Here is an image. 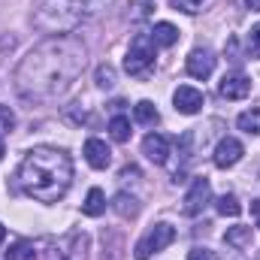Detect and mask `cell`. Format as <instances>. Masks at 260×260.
<instances>
[{"label": "cell", "instance_id": "cell-1", "mask_svg": "<svg viewBox=\"0 0 260 260\" xmlns=\"http://www.w3.org/2000/svg\"><path fill=\"white\" fill-rule=\"evenodd\" d=\"M85 61L88 52L76 37H52L34 46L15 67V91L34 103L55 100L82 76Z\"/></svg>", "mask_w": 260, "mask_h": 260}, {"label": "cell", "instance_id": "cell-2", "mask_svg": "<svg viewBox=\"0 0 260 260\" xmlns=\"http://www.w3.org/2000/svg\"><path fill=\"white\" fill-rule=\"evenodd\" d=\"M18 185L21 191L40 203H58L73 185V160L64 148L55 145H40L27 151L18 170Z\"/></svg>", "mask_w": 260, "mask_h": 260}, {"label": "cell", "instance_id": "cell-3", "mask_svg": "<svg viewBox=\"0 0 260 260\" xmlns=\"http://www.w3.org/2000/svg\"><path fill=\"white\" fill-rule=\"evenodd\" d=\"M85 12L79 9L76 0H40L34 9V27L52 37H67L70 30L79 27Z\"/></svg>", "mask_w": 260, "mask_h": 260}, {"label": "cell", "instance_id": "cell-4", "mask_svg": "<svg viewBox=\"0 0 260 260\" xmlns=\"http://www.w3.org/2000/svg\"><path fill=\"white\" fill-rule=\"evenodd\" d=\"M124 70L136 79H145L151 76L154 70V40L148 34H139L127 49V58H124Z\"/></svg>", "mask_w": 260, "mask_h": 260}, {"label": "cell", "instance_id": "cell-5", "mask_svg": "<svg viewBox=\"0 0 260 260\" xmlns=\"http://www.w3.org/2000/svg\"><path fill=\"white\" fill-rule=\"evenodd\" d=\"M176 239V230L170 227V224H154V230H148L139 242H136V248H133V257L136 260H148L151 254H157V251H164L170 242Z\"/></svg>", "mask_w": 260, "mask_h": 260}, {"label": "cell", "instance_id": "cell-6", "mask_svg": "<svg viewBox=\"0 0 260 260\" xmlns=\"http://www.w3.org/2000/svg\"><path fill=\"white\" fill-rule=\"evenodd\" d=\"M242 154H245L242 142H239V139H233V136H224V139L215 145L212 160H215V167H218V170H230V167H236V164L242 160Z\"/></svg>", "mask_w": 260, "mask_h": 260}, {"label": "cell", "instance_id": "cell-7", "mask_svg": "<svg viewBox=\"0 0 260 260\" xmlns=\"http://www.w3.org/2000/svg\"><path fill=\"white\" fill-rule=\"evenodd\" d=\"M209 200H212V185H209V179H194V185H191V191L185 194V215H200L206 206H209Z\"/></svg>", "mask_w": 260, "mask_h": 260}, {"label": "cell", "instance_id": "cell-8", "mask_svg": "<svg viewBox=\"0 0 260 260\" xmlns=\"http://www.w3.org/2000/svg\"><path fill=\"white\" fill-rule=\"evenodd\" d=\"M173 103H176V112L182 115H197L203 109V91L194 85H179L176 94H173Z\"/></svg>", "mask_w": 260, "mask_h": 260}, {"label": "cell", "instance_id": "cell-9", "mask_svg": "<svg viewBox=\"0 0 260 260\" xmlns=\"http://www.w3.org/2000/svg\"><path fill=\"white\" fill-rule=\"evenodd\" d=\"M218 91H221V97H227V100H242V97L251 94V79H248L245 73H227V76L221 79Z\"/></svg>", "mask_w": 260, "mask_h": 260}, {"label": "cell", "instance_id": "cell-10", "mask_svg": "<svg viewBox=\"0 0 260 260\" xmlns=\"http://www.w3.org/2000/svg\"><path fill=\"white\" fill-rule=\"evenodd\" d=\"M88 257V236L85 233H73L58 245L55 260H85Z\"/></svg>", "mask_w": 260, "mask_h": 260}, {"label": "cell", "instance_id": "cell-11", "mask_svg": "<svg viewBox=\"0 0 260 260\" xmlns=\"http://www.w3.org/2000/svg\"><path fill=\"white\" fill-rule=\"evenodd\" d=\"M142 154L151 160V164H167V157H170V139L164 136V133H148L145 139H142Z\"/></svg>", "mask_w": 260, "mask_h": 260}, {"label": "cell", "instance_id": "cell-12", "mask_svg": "<svg viewBox=\"0 0 260 260\" xmlns=\"http://www.w3.org/2000/svg\"><path fill=\"white\" fill-rule=\"evenodd\" d=\"M188 76H194V79H209L212 76V70H215V55L209 52V49H194L191 55H188Z\"/></svg>", "mask_w": 260, "mask_h": 260}, {"label": "cell", "instance_id": "cell-13", "mask_svg": "<svg viewBox=\"0 0 260 260\" xmlns=\"http://www.w3.org/2000/svg\"><path fill=\"white\" fill-rule=\"evenodd\" d=\"M85 160L94 167V170H106L112 164V151L103 139H88L85 142Z\"/></svg>", "mask_w": 260, "mask_h": 260}, {"label": "cell", "instance_id": "cell-14", "mask_svg": "<svg viewBox=\"0 0 260 260\" xmlns=\"http://www.w3.org/2000/svg\"><path fill=\"white\" fill-rule=\"evenodd\" d=\"M151 40H154V46L170 49V46H176V43H179V27H176V24H170V21H157V24H154V30H151Z\"/></svg>", "mask_w": 260, "mask_h": 260}, {"label": "cell", "instance_id": "cell-15", "mask_svg": "<svg viewBox=\"0 0 260 260\" xmlns=\"http://www.w3.org/2000/svg\"><path fill=\"white\" fill-rule=\"evenodd\" d=\"M82 212H85L88 218H100V215L106 212V194H103L100 188H91L88 197H85V203H82Z\"/></svg>", "mask_w": 260, "mask_h": 260}, {"label": "cell", "instance_id": "cell-16", "mask_svg": "<svg viewBox=\"0 0 260 260\" xmlns=\"http://www.w3.org/2000/svg\"><path fill=\"white\" fill-rule=\"evenodd\" d=\"M133 115H136L139 124H157V106L151 100H139L133 106Z\"/></svg>", "mask_w": 260, "mask_h": 260}, {"label": "cell", "instance_id": "cell-17", "mask_svg": "<svg viewBox=\"0 0 260 260\" xmlns=\"http://www.w3.org/2000/svg\"><path fill=\"white\" fill-rule=\"evenodd\" d=\"M236 127L245 130V133L260 136V109H248V112H242V115L236 118Z\"/></svg>", "mask_w": 260, "mask_h": 260}, {"label": "cell", "instance_id": "cell-18", "mask_svg": "<svg viewBox=\"0 0 260 260\" xmlns=\"http://www.w3.org/2000/svg\"><path fill=\"white\" fill-rule=\"evenodd\" d=\"M6 260H37V248L30 242H12L9 251H6Z\"/></svg>", "mask_w": 260, "mask_h": 260}, {"label": "cell", "instance_id": "cell-19", "mask_svg": "<svg viewBox=\"0 0 260 260\" xmlns=\"http://www.w3.org/2000/svg\"><path fill=\"white\" fill-rule=\"evenodd\" d=\"M109 136H112L115 142H127L130 139V121L124 115H115V118L109 121Z\"/></svg>", "mask_w": 260, "mask_h": 260}, {"label": "cell", "instance_id": "cell-20", "mask_svg": "<svg viewBox=\"0 0 260 260\" xmlns=\"http://www.w3.org/2000/svg\"><path fill=\"white\" fill-rule=\"evenodd\" d=\"M112 209L118 212V215H124V218H133L136 212H139V206H136V200L127 194H118L115 197V203H112Z\"/></svg>", "mask_w": 260, "mask_h": 260}, {"label": "cell", "instance_id": "cell-21", "mask_svg": "<svg viewBox=\"0 0 260 260\" xmlns=\"http://www.w3.org/2000/svg\"><path fill=\"white\" fill-rule=\"evenodd\" d=\"M227 242L236 245V248L251 245V227H233V230H227Z\"/></svg>", "mask_w": 260, "mask_h": 260}, {"label": "cell", "instance_id": "cell-22", "mask_svg": "<svg viewBox=\"0 0 260 260\" xmlns=\"http://www.w3.org/2000/svg\"><path fill=\"white\" fill-rule=\"evenodd\" d=\"M218 212L221 215H230V218H236L239 212H242V206H239V200L233 194H224L221 200H218Z\"/></svg>", "mask_w": 260, "mask_h": 260}, {"label": "cell", "instance_id": "cell-23", "mask_svg": "<svg viewBox=\"0 0 260 260\" xmlns=\"http://www.w3.org/2000/svg\"><path fill=\"white\" fill-rule=\"evenodd\" d=\"M115 85V67L100 64L97 67V88H112Z\"/></svg>", "mask_w": 260, "mask_h": 260}, {"label": "cell", "instance_id": "cell-24", "mask_svg": "<svg viewBox=\"0 0 260 260\" xmlns=\"http://www.w3.org/2000/svg\"><path fill=\"white\" fill-rule=\"evenodd\" d=\"M12 130H15V112L9 106H0V136H6Z\"/></svg>", "mask_w": 260, "mask_h": 260}, {"label": "cell", "instance_id": "cell-25", "mask_svg": "<svg viewBox=\"0 0 260 260\" xmlns=\"http://www.w3.org/2000/svg\"><path fill=\"white\" fill-rule=\"evenodd\" d=\"M170 6L179 9V12H185V15H194V12H200L203 0H170Z\"/></svg>", "mask_w": 260, "mask_h": 260}, {"label": "cell", "instance_id": "cell-26", "mask_svg": "<svg viewBox=\"0 0 260 260\" xmlns=\"http://www.w3.org/2000/svg\"><path fill=\"white\" fill-rule=\"evenodd\" d=\"M76 3H79V9H82L85 15H94V12L106 9V3H109V0H76Z\"/></svg>", "mask_w": 260, "mask_h": 260}, {"label": "cell", "instance_id": "cell-27", "mask_svg": "<svg viewBox=\"0 0 260 260\" xmlns=\"http://www.w3.org/2000/svg\"><path fill=\"white\" fill-rule=\"evenodd\" d=\"M248 55L251 58H260V27H254L248 34Z\"/></svg>", "mask_w": 260, "mask_h": 260}, {"label": "cell", "instance_id": "cell-28", "mask_svg": "<svg viewBox=\"0 0 260 260\" xmlns=\"http://www.w3.org/2000/svg\"><path fill=\"white\" fill-rule=\"evenodd\" d=\"M188 260H218V254H215V251H209V248H191Z\"/></svg>", "mask_w": 260, "mask_h": 260}, {"label": "cell", "instance_id": "cell-29", "mask_svg": "<svg viewBox=\"0 0 260 260\" xmlns=\"http://www.w3.org/2000/svg\"><path fill=\"white\" fill-rule=\"evenodd\" d=\"M133 9H136V18H148V15H151V12H148V9H151L148 3H133Z\"/></svg>", "mask_w": 260, "mask_h": 260}, {"label": "cell", "instance_id": "cell-30", "mask_svg": "<svg viewBox=\"0 0 260 260\" xmlns=\"http://www.w3.org/2000/svg\"><path fill=\"white\" fill-rule=\"evenodd\" d=\"M251 215H254V221L260 224V197L254 200V203H251Z\"/></svg>", "mask_w": 260, "mask_h": 260}, {"label": "cell", "instance_id": "cell-31", "mask_svg": "<svg viewBox=\"0 0 260 260\" xmlns=\"http://www.w3.org/2000/svg\"><path fill=\"white\" fill-rule=\"evenodd\" d=\"M245 6H248V9H254V12H260V0H245Z\"/></svg>", "mask_w": 260, "mask_h": 260}, {"label": "cell", "instance_id": "cell-32", "mask_svg": "<svg viewBox=\"0 0 260 260\" xmlns=\"http://www.w3.org/2000/svg\"><path fill=\"white\" fill-rule=\"evenodd\" d=\"M3 239H6V230H3V224H0V242H3Z\"/></svg>", "mask_w": 260, "mask_h": 260}, {"label": "cell", "instance_id": "cell-33", "mask_svg": "<svg viewBox=\"0 0 260 260\" xmlns=\"http://www.w3.org/2000/svg\"><path fill=\"white\" fill-rule=\"evenodd\" d=\"M0 160H3V142H0Z\"/></svg>", "mask_w": 260, "mask_h": 260}]
</instances>
